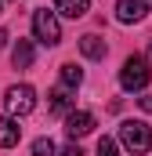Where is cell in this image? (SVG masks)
<instances>
[{
    "label": "cell",
    "instance_id": "6da1fadb",
    "mask_svg": "<svg viewBox=\"0 0 152 156\" xmlns=\"http://www.w3.org/2000/svg\"><path fill=\"white\" fill-rule=\"evenodd\" d=\"M119 142H123L127 153L141 156V153L152 149V127L145 120H123V123H119Z\"/></svg>",
    "mask_w": 152,
    "mask_h": 156
},
{
    "label": "cell",
    "instance_id": "7a4b0ae2",
    "mask_svg": "<svg viewBox=\"0 0 152 156\" xmlns=\"http://www.w3.org/2000/svg\"><path fill=\"white\" fill-rule=\"evenodd\" d=\"M152 80V69H149V58L145 55H130L119 69V87L123 91H145Z\"/></svg>",
    "mask_w": 152,
    "mask_h": 156
},
{
    "label": "cell",
    "instance_id": "3957f363",
    "mask_svg": "<svg viewBox=\"0 0 152 156\" xmlns=\"http://www.w3.org/2000/svg\"><path fill=\"white\" fill-rule=\"evenodd\" d=\"M4 105H7V113H11L15 120L29 116V113L36 109V91H33L29 83H15V87L4 91Z\"/></svg>",
    "mask_w": 152,
    "mask_h": 156
},
{
    "label": "cell",
    "instance_id": "277c9868",
    "mask_svg": "<svg viewBox=\"0 0 152 156\" xmlns=\"http://www.w3.org/2000/svg\"><path fill=\"white\" fill-rule=\"evenodd\" d=\"M33 37L40 44H47V47H54L62 40V26H58V15L54 11H47V7L33 11Z\"/></svg>",
    "mask_w": 152,
    "mask_h": 156
},
{
    "label": "cell",
    "instance_id": "5b68a950",
    "mask_svg": "<svg viewBox=\"0 0 152 156\" xmlns=\"http://www.w3.org/2000/svg\"><path fill=\"white\" fill-rule=\"evenodd\" d=\"M145 15H149V0H116V18H119L123 26L141 22Z\"/></svg>",
    "mask_w": 152,
    "mask_h": 156
},
{
    "label": "cell",
    "instance_id": "8992f818",
    "mask_svg": "<svg viewBox=\"0 0 152 156\" xmlns=\"http://www.w3.org/2000/svg\"><path fill=\"white\" fill-rule=\"evenodd\" d=\"M94 131V116L87 113V109H73L69 116H65V134L69 138H83V134H91Z\"/></svg>",
    "mask_w": 152,
    "mask_h": 156
},
{
    "label": "cell",
    "instance_id": "52a82bcc",
    "mask_svg": "<svg viewBox=\"0 0 152 156\" xmlns=\"http://www.w3.org/2000/svg\"><path fill=\"white\" fill-rule=\"evenodd\" d=\"M73 87H54L51 91V102H47V109L51 113H58V116H69L73 113V94H69Z\"/></svg>",
    "mask_w": 152,
    "mask_h": 156
},
{
    "label": "cell",
    "instance_id": "ba28073f",
    "mask_svg": "<svg viewBox=\"0 0 152 156\" xmlns=\"http://www.w3.org/2000/svg\"><path fill=\"white\" fill-rule=\"evenodd\" d=\"M18 138H22V127L15 123V116H0V149L18 145Z\"/></svg>",
    "mask_w": 152,
    "mask_h": 156
},
{
    "label": "cell",
    "instance_id": "9c48e42d",
    "mask_svg": "<svg viewBox=\"0 0 152 156\" xmlns=\"http://www.w3.org/2000/svg\"><path fill=\"white\" fill-rule=\"evenodd\" d=\"M54 11L65 18H83L91 11V0H54Z\"/></svg>",
    "mask_w": 152,
    "mask_h": 156
},
{
    "label": "cell",
    "instance_id": "30bf717a",
    "mask_svg": "<svg viewBox=\"0 0 152 156\" xmlns=\"http://www.w3.org/2000/svg\"><path fill=\"white\" fill-rule=\"evenodd\" d=\"M33 55H36V51H33V44H29V40H18V44H15V51H11V62H15L18 69H29V66H33Z\"/></svg>",
    "mask_w": 152,
    "mask_h": 156
},
{
    "label": "cell",
    "instance_id": "8fae6325",
    "mask_svg": "<svg viewBox=\"0 0 152 156\" xmlns=\"http://www.w3.org/2000/svg\"><path fill=\"white\" fill-rule=\"evenodd\" d=\"M80 51H83L87 58H105V40L94 37V33H87V37L80 40Z\"/></svg>",
    "mask_w": 152,
    "mask_h": 156
},
{
    "label": "cell",
    "instance_id": "7c38bea8",
    "mask_svg": "<svg viewBox=\"0 0 152 156\" xmlns=\"http://www.w3.org/2000/svg\"><path fill=\"white\" fill-rule=\"evenodd\" d=\"M80 83H83V69L73 66V62H65L62 66V87H80Z\"/></svg>",
    "mask_w": 152,
    "mask_h": 156
},
{
    "label": "cell",
    "instance_id": "4fadbf2b",
    "mask_svg": "<svg viewBox=\"0 0 152 156\" xmlns=\"http://www.w3.org/2000/svg\"><path fill=\"white\" fill-rule=\"evenodd\" d=\"M58 149H54V142L51 138H36L33 142V156H54Z\"/></svg>",
    "mask_w": 152,
    "mask_h": 156
},
{
    "label": "cell",
    "instance_id": "5bb4252c",
    "mask_svg": "<svg viewBox=\"0 0 152 156\" xmlns=\"http://www.w3.org/2000/svg\"><path fill=\"white\" fill-rule=\"evenodd\" d=\"M98 156H119V153H116V142H112V138H102V142H98Z\"/></svg>",
    "mask_w": 152,
    "mask_h": 156
},
{
    "label": "cell",
    "instance_id": "9a60e30c",
    "mask_svg": "<svg viewBox=\"0 0 152 156\" xmlns=\"http://www.w3.org/2000/svg\"><path fill=\"white\" fill-rule=\"evenodd\" d=\"M62 156H83V149H80V145H65V149H62Z\"/></svg>",
    "mask_w": 152,
    "mask_h": 156
},
{
    "label": "cell",
    "instance_id": "2e32d148",
    "mask_svg": "<svg viewBox=\"0 0 152 156\" xmlns=\"http://www.w3.org/2000/svg\"><path fill=\"white\" fill-rule=\"evenodd\" d=\"M138 105H141L145 113H152V94H149V98H138Z\"/></svg>",
    "mask_w": 152,
    "mask_h": 156
},
{
    "label": "cell",
    "instance_id": "e0dca14e",
    "mask_svg": "<svg viewBox=\"0 0 152 156\" xmlns=\"http://www.w3.org/2000/svg\"><path fill=\"white\" fill-rule=\"evenodd\" d=\"M4 44H7V33H4V29H0V47H4Z\"/></svg>",
    "mask_w": 152,
    "mask_h": 156
},
{
    "label": "cell",
    "instance_id": "ac0fdd59",
    "mask_svg": "<svg viewBox=\"0 0 152 156\" xmlns=\"http://www.w3.org/2000/svg\"><path fill=\"white\" fill-rule=\"evenodd\" d=\"M149 51H152V44H149Z\"/></svg>",
    "mask_w": 152,
    "mask_h": 156
}]
</instances>
